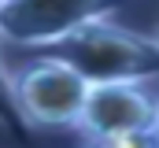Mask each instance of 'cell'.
Here are the masks:
<instances>
[{"label":"cell","instance_id":"1","mask_svg":"<svg viewBox=\"0 0 159 148\" xmlns=\"http://www.w3.org/2000/svg\"><path fill=\"white\" fill-rule=\"evenodd\" d=\"M56 56L96 81H156L159 78V41L156 34H137L111 22V15L89 19L70 37L56 44Z\"/></svg>","mask_w":159,"mask_h":148},{"label":"cell","instance_id":"2","mask_svg":"<svg viewBox=\"0 0 159 148\" xmlns=\"http://www.w3.org/2000/svg\"><path fill=\"white\" fill-rule=\"evenodd\" d=\"M85 93L89 81L59 56H41L11 71L15 111L37 130H78Z\"/></svg>","mask_w":159,"mask_h":148},{"label":"cell","instance_id":"3","mask_svg":"<svg viewBox=\"0 0 159 148\" xmlns=\"http://www.w3.org/2000/svg\"><path fill=\"white\" fill-rule=\"evenodd\" d=\"M115 0H4L0 4V44L15 48H56L89 19L111 15Z\"/></svg>","mask_w":159,"mask_h":148},{"label":"cell","instance_id":"4","mask_svg":"<svg viewBox=\"0 0 159 148\" xmlns=\"http://www.w3.org/2000/svg\"><path fill=\"white\" fill-rule=\"evenodd\" d=\"M78 130L85 141L159 130V96L148 81H96L85 93Z\"/></svg>","mask_w":159,"mask_h":148},{"label":"cell","instance_id":"5","mask_svg":"<svg viewBox=\"0 0 159 148\" xmlns=\"http://www.w3.org/2000/svg\"><path fill=\"white\" fill-rule=\"evenodd\" d=\"M85 148H159V130L122 133V137H107V141H85Z\"/></svg>","mask_w":159,"mask_h":148},{"label":"cell","instance_id":"6","mask_svg":"<svg viewBox=\"0 0 159 148\" xmlns=\"http://www.w3.org/2000/svg\"><path fill=\"white\" fill-rule=\"evenodd\" d=\"M11 122H22V118H19L15 96H11V67H7L4 56H0V130L11 126Z\"/></svg>","mask_w":159,"mask_h":148},{"label":"cell","instance_id":"7","mask_svg":"<svg viewBox=\"0 0 159 148\" xmlns=\"http://www.w3.org/2000/svg\"><path fill=\"white\" fill-rule=\"evenodd\" d=\"M152 34H156V41H159V19H156V30H152Z\"/></svg>","mask_w":159,"mask_h":148},{"label":"cell","instance_id":"8","mask_svg":"<svg viewBox=\"0 0 159 148\" xmlns=\"http://www.w3.org/2000/svg\"><path fill=\"white\" fill-rule=\"evenodd\" d=\"M0 4H4V0H0Z\"/></svg>","mask_w":159,"mask_h":148}]
</instances>
